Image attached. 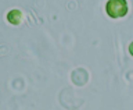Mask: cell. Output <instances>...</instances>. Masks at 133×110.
Returning a JSON list of instances; mask_svg holds the SVG:
<instances>
[{
  "mask_svg": "<svg viewBox=\"0 0 133 110\" xmlns=\"http://www.w3.org/2000/svg\"><path fill=\"white\" fill-rule=\"evenodd\" d=\"M105 11L111 18H121L128 14L126 0H108L105 4Z\"/></svg>",
  "mask_w": 133,
  "mask_h": 110,
  "instance_id": "obj_1",
  "label": "cell"
},
{
  "mask_svg": "<svg viewBox=\"0 0 133 110\" xmlns=\"http://www.w3.org/2000/svg\"><path fill=\"white\" fill-rule=\"evenodd\" d=\"M7 20H8V22H11L12 25H18L21 22V20H22V14H21L19 10H11L7 14Z\"/></svg>",
  "mask_w": 133,
  "mask_h": 110,
  "instance_id": "obj_2",
  "label": "cell"
},
{
  "mask_svg": "<svg viewBox=\"0 0 133 110\" xmlns=\"http://www.w3.org/2000/svg\"><path fill=\"white\" fill-rule=\"evenodd\" d=\"M129 53H130L132 56H133V42H132L130 45H129Z\"/></svg>",
  "mask_w": 133,
  "mask_h": 110,
  "instance_id": "obj_3",
  "label": "cell"
}]
</instances>
